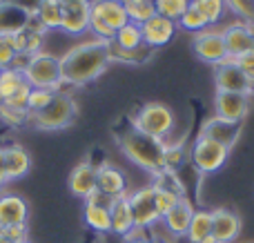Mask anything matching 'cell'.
<instances>
[{
  "mask_svg": "<svg viewBox=\"0 0 254 243\" xmlns=\"http://www.w3.org/2000/svg\"><path fill=\"white\" fill-rule=\"evenodd\" d=\"M110 43L103 40H87L69 47L65 54H61V76L63 85L83 87V85L96 80L103 71L110 67Z\"/></svg>",
  "mask_w": 254,
  "mask_h": 243,
  "instance_id": "6da1fadb",
  "label": "cell"
},
{
  "mask_svg": "<svg viewBox=\"0 0 254 243\" xmlns=\"http://www.w3.org/2000/svg\"><path fill=\"white\" fill-rule=\"evenodd\" d=\"M116 143H119L121 152L136 165V168L145 170L154 177L156 172L163 170V152H165V141L152 138L147 134L138 132L129 125L127 129L116 134Z\"/></svg>",
  "mask_w": 254,
  "mask_h": 243,
  "instance_id": "7a4b0ae2",
  "label": "cell"
},
{
  "mask_svg": "<svg viewBox=\"0 0 254 243\" xmlns=\"http://www.w3.org/2000/svg\"><path fill=\"white\" fill-rule=\"evenodd\" d=\"M76 114H78V105H76L74 96L65 89H58L45 110L29 114L27 125L34 127L36 132H61L74 123Z\"/></svg>",
  "mask_w": 254,
  "mask_h": 243,
  "instance_id": "3957f363",
  "label": "cell"
},
{
  "mask_svg": "<svg viewBox=\"0 0 254 243\" xmlns=\"http://www.w3.org/2000/svg\"><path fill=\"white\" fill-rule=\"evenodd\" d=\"M129 22L123 0H92L89 4V34L94 40L112 43L116 31Z\"/></svg>",
  "mask_w": 254,
  "mask_h": 243,
  "instance_id": "277c9868",
  "label": "cell"
},
{
  "mask_svg": "<svg viewBox=\"0 0 254 243\" xmlns=\"http://www.w3.org/2000/svg\"><path fill=\"white\" fill-rule=\"evenodd\" d=\"M25 80L31 87H40V89H52L58 92L63 89V76H61V56L52 52H38L31 56L29 65L25 67Z\"/></svg>",
  "mask_w": 254,
  "mask_h": 243,
  "instance_id": "5b68a950",
  "label": "cell"
},
{
  "mask_svg": "<svg viewBox=\"0 0 254 243\" xmlns=\"http://www.w3.org/2000/svg\"><path fill=\"white\" fill-rule=\"evenodd\" d=\"M131 127L152 138L165 141L174 129V112L163 103H147L131 116Z\"/></svg>",
  "mask_w": 254,
  "mask_h": 243,
  "instance_id": "8992f818",
  "label": "cell"
},
{
  "mask_svg": "<svg viewBox=\"0 0 254 243\" xmlns=\"http://www.w3.org/2000/svg\"><path fill=\"white\" fill-rule=\"evenodd\" d=\"M230 159V150L219 143L210 141V138L198 136L196 141L190 147V161H192V168L198 174H214L228 163Z\"/></svg>",
  "mask_w": 254,
  "mask_h": 243,
  "instance_id": "52a82bcc",
  "label": "cell"
},
{
  "mask_svg": "<svg viewBox=\"0 0 254 243\" xmlns=\"http://www.w3.org/2000/svg\"><path fill=\"white\" fill-rule=\"evenodd\" d=\"M127 203H129V210H131L134 228L152 230V228L161 221V214H158V210H156V201H154L152 183L134 190L131 194H127Z\"/></svg>",
  "mask_w": 254,
  "mask_h": 243,
  "instance_id": "ba28073f",
  "label": "cell"
},
{
  "mask_svg": "<svg viewBox=\"0 0 254 243\" xmlns=\"http://www.w3.org/2000/svg\"><path fill=\"white\" fill-rule=\"evenodd\" d=\"M192 52L198 61L210 62V65H221L223 58L228 56V47H225V40L221 29H205L201 34H194L192 38Z\"/></svg>",
  "mask_w": 254,
  "mask_h": 243,
  "instance_id": "9c48e42d",
  "label": "cell"
},
{
  "mask_svg": "<svg viewBox=\"0 0 254 243\" xmlns=\"http://www.w3.org/2000/svg\"><path fill=\"white\" fill-rule=\"evenodd\" d=\"M214 83L216 92H232V94H254V80H250L241 71L237 62H221L214 67Z\"/></svg>",
  "mask_w": 254,
  "mask_h": 243,
  "instance_id": "30bf717a",
  "label": "cell"
},
{
  "mask_svg": "<svg viewBox=\"0 0 254 243\" xmlns=\"http://www.w3.org/2000/svg\"><path fill=\"white\" fill-rule=\"evenodd\" d=\"M179 31V25L174 20L165 16H152L147 22L140 25V34H143V45H147L149 49H161L167 43H172Z\"/></svg>",
  "mask_w": 254,
  "mask_h": 243,
  "instance_id": "8fae6325",
  "label": "cell"
},
{
  "mask_svg": "<svg viewBox=\"0 0 254 243\" xmlns=\"http://www.w3.org/2000/svg\"><path fill=\"white\" fill-rule=\"evenodd\" d=\"M241 125L243 123H234V121L221 119V116H212V119H207L205 123H203L198 136L210 138V141H214V143H219V145L232 150V147L237 145L239 136H241Z\"/></svg>",
  "mask_w": 254,
  "mask_h": 243,
  "instance_id": "7c38bea8",
  "label": "cell"
},
{
  "mask_svg": "<svg viewBox=\"0 0 254 243\" xmlns=\"http://www.w3.org/2000/svg\"><path fill=\"white\" fill-rule=\"evenodd\" d=\"M221 34H223L225 47H228L230 56L239 58L254 49V25L234 20L232 25H225L223 29H221Z\"/></svg>",
  "mask_w": 254,
  "mask_h": 243,
  "instance_id": "4fadbf2b",
  "label": "cell"
},
{
  "mask_svg": "<svg viewBox=\"0 0 254 243\" xmlns=\"http://www.w3.org/2000/svg\"><path fill=\"white\" fill-rule=\"evenodd\" d=\"M96 190L101 194L112 196V199L127 196L129 192H127V177L123 174V170L112 163L96 165Z\"/></svg>",
  "mask_w": 254,
  "mask_h": 243,
  "instance_id": "5bb4252c",
  "label": "cell"
},
{
  "mask_svg": "<svg viewBox=\"0 0 254 243\" xmlns=\"http://www.w3.org/2000/svg\"><path fill=\"white\" fill-rule=\"evenodd\" d=\"M214 116L234 121V123H243L250 112V96L246 94H232V92H216L214 98Z\"/></svg>",
  "mask_w": 254,
  "mask_h": 243,
  "instance_id": "9a60e30c",
  "label": "cell"
},
{
  "mask_svg": "<svg viewBox=\"0 0 254 243\" xmlns=\"http://www.w3.org/2000/svg\"><path fill=\"white\" fill-rule=\"evenodd\" d=\"M194 210L196 208L192 205V201H190L188 196H181L179 203L161 219L163 228L167 230V235H170L172 239L185 237V232H188V228H190V221H192V217H194Z\"/></svg>",
  "mask_w": 254,
  "mask_h": 243,
  "instance_id": "2e32d148",
  "label": "cell"
},
{
  "mask_svg": "<svg viewBox=\"0 0 254 243\" xmlns=\"http://www.w3.org/2000/svg\"><path fill=\"white\" fill-rule=\"evenodd\" d=\"M241 235V219L228 208L212 210V237L216 243H234Z\"/></svg>",
  "mask_w": 254,
  "mask_h": 243,
  "instance_id": "e0dca14e",
  "label": "cell"
},
{
  "mask_svg": "<svg viewBox=\"0 0 254 243\" xmlns=\"http://www.w3.org/2000/svg\"><path fill=\"white\" fill-rule=\"evenodd\" d=\"M69 192L76 199L87 201L96 192V163L80 161L69 174Z\"/></svg>",
  "mask_w": 254,
  "mask_h": 243,
  "instance_id": "ac0fdd59",
  "label": "cell"
},
{
  "mask_svg": "<svg viewBox=\"0 0 254 243\" xmlns=\"http://www.w3.org/2000/svg\"><path fill=\"white\" fill-rule=\"evenodd\" d=\"M27 219H29V205L20 194H13V192L0 194V226H2V230L9 226H25Z\"/></svg>",
  "mask_w": 254,
  "mask_h": 243,
  "instance_id": "d6986e66",
  "label": "cell"
},
{
  "mask_svg": "<svg viewBox=\"0 0 254 243\" xmlns=\"http://www.w3.org/2000/svg\"><path fill=\"white\" fill-rule=\"evenodd\" d=\"M4 170H7V181H18V179L29 174L31 154L22 143L4 145Z\"/></svg>",
  "mask_w": 254,
  "mask_h": 243,
  "instance_id": "ffe728a7",
  "label": "cell"
},
{
  "mask_svg": "<svg viewBox=\"0 0 254 243\" xmlns=\"http://www.w3.org/2000/svg\"><path fill=\"white\" fill-rule=\"evenodd\" d=\"M45 40H47V31L36 22V18H31L29 25H27L22 31H18L16 36H11V43H13V47H16V54H29V56L43 52Z\"/></svg>",
  "mask_w": 254,
  "mask_h": 243,
  "instance_id": "44dd1931",
  "label": "cell"
},
{
  "mask_svg": "<svg viewBox=\"0 0 254 243\" xmlns=\"http://www.w3.org/2000/svg\"><path fill=\"white\" fill-rule=\"evenodd\" d=\"M92 4V2H89ZM89 4H71V7H63L61 18V34L65 36H78L89 31Z\"/></svg>",
  "mask_w": 254,
  "mask_h": 243,
  "instance_id": "7402d4cb",
  "label": "cell"
},
{
  "mask_svg": "<svg viewBox=\"0 0 254 243\" xmlns=\"http://www.w3.org/2000/svg\"><path fill=\"white\" fill-rule=\"evenodd\" d=\"M29 20L31 16H27L22 9L7 0H0V36H16L29 25Z\"/></svg>",
  "mask_w": 254,
  "mask_h": 243,
  "instance_id": "603a6c76",
  "label": "cell"
},
{
  "mask_svg": "<svg viewBox=\"0 0 254 243\" xmlns=\"http://www.w3.org/2000/svg\"><path fill=\"white\" fill-rule=\"evenodd\" d=\"M110 214H112V235H116L119 239H125L131 232V228H134V219H131L127 196L114 201V205L110 208Z\"/></svg>",
  "mask_w": 254,
  "mask_h": 243,
  "instance_id": "cb8c5ba5",
  "label": "cell"
},
{
  "mask_svg": "<svg viewBox=\"0 0 254 243\" xmlns=\"http://www.w3.org/2000/svg\"><path fill=\"white\" fill-rule=\"evenodd\" d=\"M83 219H85V223H87L94 232H98V235H112V214H110V208H103V205H96V203L85 201Z\"/></svg>",
  "mask_w": 254,
  "mask_h": 243,
  "instance_id": "d4e9b609",
  "label": "cell"
},
{
  "mask_svg": "<svg viewBox=\"0 0 254 243\" xmlns=\"http://www.w3.org/2000/svg\"><path fill=\"white\" fill-rule=\"evenodd\" d=\"M207 237H212V210H194V217L185 232V241L201 243Z\"/></svg>",
  "mask_w": 254,
  "mask_h": 243,
  "instance_id": "484cf974",
  "label": "cell"
},
{
  "mask_svg": "<svg viewBox=\"0 0 254 243\" xmlns=\"http://www.w3.org/2000/svg\"><path fill=\"white\" fill-rule=\"evenodd\" d=\"M61 18H63V7L58 4V0H43L36 13V22L43 27L47 34L61 29Z\"/></svg>",
  "mask_w": 254,
  "mask_h": 243,
  "instance_id": "4316f807",
  "label": "cell"
},
{
  "mask_svg": "<svg viewBox=\"0 0 254 243\" xmlns=\"http://www.w3.org/2000/svg\"><path fill=\"white\" fill-rule=\"evenodd\" d=\"M112 45H114L116 49H121V52H136V49H140L143 47L140 25H136V22H127L125 27H121V29L116 31Z\"/></svg>",
  "mask_w": 254,
  "mask_h": 243,
  "instance_id": "83f0119b",
  "label": "cell"
},
{
  "mask_svg": "<svg viewBox=\"0 0 254 243\" xmlns=\"http://www.w3.org/2000/svg\"><path fill=\"white\" fill-rule=\"evenodd\" d=\"M192 7H196L198 11H201V16L205 18L210 27L219 25V22L230 13L225 0H192Z\"/></svg>",
  "mask_w": 254,
  "mask_h": 243,
  "instance_id": "f1b7e54d",
  "label": "cell"
},
{
  "mask_svg": "<svg viewBox=\"0 0 254 243\" xmlns=\"http://www.w3.org/2000/svg\"><path fill=\"white\" fill-rule=\"evenodd\" d=\"M0 123L7 127H25L29 123V112L25 107H16L11 103H0Z\"/></svg>",
  "mask_w": 254,
  "mask_h": 243,
  "instance_id": "f546056e",
  "label": "cell"
},
{
  "mask_svg": "<svg viewBox=\"0 0 254 243\" xmlns=\"http://www.w3.org/2000/svg\"><path fill=\"white\" fill-rule=\"evenodd\" d=\"M25 83V74L13 67L9 69H0V98L2 101H9L13 94L20 89V85Z\"/></svg>",
  "mask_w": 254,
  "mask_h": 243,
  "instance_id": "4dcf8cb0",
  "label": "cell"
},
{
  "mask_svg": "<svg viewBox=\"0 0 254 243\" xmlns=\"http://www.w3.org/2000/svg\"><path fill=\"white\" fill-rule=\"evenodd\" d=\"M176 25H179V29L183 31H190V34H201V31L210 29V25H207V20L201 16V11H198L196 7H192L190 4L188 9H185V13L176 20Z\"/></svg>",
  "mask_w": 254,
  "mask_h": 243,
  "instance_id": "1f68e13d",
  "label": "cell"
},
{
  "mask_svg": "<svg viewBox=\"0 0 254 243\" xmlns=\"http://www.w3.org/2000/svg\"><path fill=\"white\" fill-rule=\"evenodd\" d=\"M125 11H127L129 22H136V25H143V22H147L152 16H156L154 0H136V2H127Z\"/></svg>",
  "mask_w": 254,
  "mask_h": 243,
  "instance_id": "d6a6232c",
  "label": "cell"
},
{
  "mask_svg": "<svg viewBox=\"0 0 254 243\" xmlns=\"http://www.w3.org/2000/svg\"><path fill=\"white\" fill-rule=\"evenodd\" d=\"M190 4H192V0H154V7H156L158 16H165L174 22L183 16Z\"/></svg>",
  "mask_w": 254,
  "mask_h": 243,
  "instance_id": "836d02e7",
  "label": "cell"
},
{
  "mask_svg": "<svg viewBox=\"0 0 254 243\" xmlns=\"http://www.w3.org/2000/svg\"><path fill=\"white\" fill-rule=\"evenodd\" d=\"M185 159H188V150H183L179 143H176V145L165 143V152H163V170L176 172V170L185 163Z\"/></svg>",
  "mask_w": 254,
  "mask_h": 243,
  "instance_id": "e575fe53",
  "label": "cell"
},
{
  "mask_svg": "<svg viewBox=\"0 0 254 243\" xmlns=\"http://www.w3.org/2000/svg\"><path fill=\"white\" fill-rule=\"evenodd\" d=\"M230 9V16H234L237 20L254 25V0H225Z\"/></svg>",
  "mask_w": 254,
  "mask_h": 243,
  "instance_id": "d590c367",
  "label": "cell"
},
{
  "mask_svg": "<svg viewBox=\"0 0 254 243\" xmlns=\"http://www.w3.org/2000/svg\"><path fill=\"white\" fill-rule=\"evenodd\" d=\"M54 94L56 92H52V89L31 87V94H29V98H27V112H29V114H36V112L45 110V107L52 103Z\"/></svg>",
  "mask_w": 254,
  "mask_h": 243,
  "instance_id": "8d00e7d4",
  "label": "cell"
},
{
  "mask_svg": "<svg viewBox=\"0 0 254 243\" xmlns=\"http://www.w3.org/2000/svg\"><path fill=\"white\" fill-rule=\"evenodd\" d=\"M179 199H181V196L174 194V192L163 190V187H154V201H156V210H158V214H161V219L165 217V214L170 212L176 203H179Z\"/></svg>",
  "mask_w": 254,
  "mask_h": 243,
  "instance_id": "74e56055",
  "label": "cell"
},
{
  "mask_svg": "<svg viewBox=\"0 0 254 243\" xmlns=\"http://www.w3.org/2000/svg\"><path fill=\"white\" fill-rule=\"evenodd\" d=\"M16 58V47L11 43V36H0V69H9Z\"/></svg>",
  "mask_w": 254,
  "mask_h": 243,
  "instance_id": "f35d334b",
  "label": "cell"
},
{
  "mask_svg": "<svg viewBox=\"0 0 254 243\" xmlns=\"http://www.w3.org/2000/svg\"><path fill=\"white\" fill-rule=\"evenodd\" d=\"M2 237H7L11 243L25 241V239H29V228H27V223L25 226H9L2 230Z\"/></svg>",
  "mask_w": 254,
  "mask_h": 243,
  "instance_id": "ab89813d",
  "label": "cell"
},
{
  "mask_svg": "<svg viewBox=\"0 0 254 243\" xmlns=\"http://www.w3.org/2000/svg\"><path fill=\"white\" fill-rule=\"evenodd\" d=\"M29 94H31V85L25 80V83L20 85V89H18L7 103H11V105H16V107H25L27 110V98H29Z\"/></svg>",
  "mask_w": 254,
  "mask_h": 243,
  "instance_id": "60d3db41",
  "label": "cell"
},
{
  "mask_svg": "<svg viewBox=\"0 0 254 243\" xmlns=\"http://www.w3.org/2000/svg\"><path fill=\"white\" fill-rule=\"evenodd\" d=\"M237 65L241 67V71L248 76L250 80H254V49L248 54H243V56L237 58Z\"/></svg>",
  "mask_w": 254,
  "mask_h": 243,
  "instance_id": "b9f144b4",
  "label": "cell"
},
{
  "mask_svg": "<svg viewBox=\"0 0 254 243\" xmlns=\"http://www.w3.org/2000/svg\"><path fill=\"white\" fill-rule=\"evenodd\" d=\"M7 2L16 4L18 9H22V11L27 13V16L36 18V13H38V7H40V2H43V0H7Z\"/></svg>",
  "mask_w": 254,
  "mask_h": 243,
  "instance_id": "7bdbcfd3",
  "label": "cell"
},
{
  "mask_svg": "<svg viewBox=\"0 0 254 243\" xmlns=\"http://www.w3.org/2000/svg\"><path fill=\"white\" fill-rule=\"evenodd\" d=\"M7 170H4V145L0 143V190H2V185H7Z\"/></svg>",
  "mask_w": 254,
  "mask_h": 243,
  "instance_id": "ee69618b",
  "label": "cell"
},
{
  "mask_svg": "<svg viewBox=\"0 0 254 243\" xmlns=\"http://www.w3.org/2000/svg\"><path fill=\"white\" fill-rule=\"evenodd\" d=\"M92 0H58L61 7H71V4H89Z\"/></svg>",
  "mask_w": 254,
  "mask_h": 243,
  "instance_id": "f6af8a7d",
  "label": "cell"
},
{
  "mask_svg": "<svg viewBox=\"0 0 254 243\" xmlns=\"http://www.w3.org/2000/svg\"><path fill=\"white\" fill-rule=\"evenodd\" d=\"M123 243H152L149 239H134V241H123Z\"/></svg>",
  "mask_w": 254,
  "mask_h": 243,
  "instance_id": "bcb514c9",
  "label": "cell"
},
{
  "mask_svg": "<svg viewBox=\"0 0 254 243\" xmlns=\"http://www.w3.org/2000/svg\"><path fill=\"white\" fill-rule=\"evenodd\" d=\"M201 243H216V239H214V237H207V239H203Z\"/></svg>",
  "mask_w": 254,
  "mask_h": 243,
  "instance_id": "7dc6e473",
  "label": "cell"
},
{
  "mask_svg": "<svg viewBox=\"0 0 254 243\" xmlns=\"http://www.w3.org/2000/svg\"><path fill=\"white\" fill-rule=\"evenodd\" d=\"M18 243H31V241H29V239H25V241H18Z\"/></svg>",
  "mask_w": 254,
  "mask_h": 243,
  "instance_id": "c3c4849f",
  "label": "cell"
},
{
  "mask_svg": "<svg viewBox=\"0 0 254 243\" xmlns=\"http://www.w3.org/2000/svg\"><path fill=\"white\" fill-rule=\"evenodd\" d=\"M0 103H2V98H0Z\"/></svg>",
  "mask_w": 254,
  "mask_h": 243,
  "instance_id": "681fc988",
  "label": "cell"
}]
</instances>
